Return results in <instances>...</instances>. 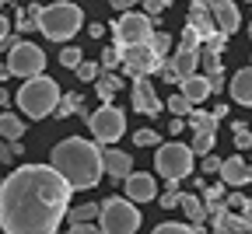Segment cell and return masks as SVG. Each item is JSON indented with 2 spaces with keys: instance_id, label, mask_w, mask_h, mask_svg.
<instances>
[{
  "instance_id": "6da1fadb",
  "label": "cell",
  "mask_w": 252,
  "mask_h": 234,
  "mask_svg": "<svg viewBox=\"0 0 252 234\" xmlns=\"http://www.w3.org/2000/svg\"><path fill=\"white\" fill-rule=\"evenodd\" d=\"M74 185L53 164H21L0 182V227L7 234H53L70 210Z\"/></svg>"
},
{
  "instance_id": "7a4b0ae2",
  "label": "cell",
  "mask_w": 252,
  "mask_h": 234,
  "mask_svg": "<svg viewBox=\"0 0 252 234\" xmlns=\"http://www.w3.org/2000/svg\"><path fill=\"white\" fill-rule=\"evenodd\" d=\"M49 164L74 185V192H81V189H94L102 182V175H105V150L94 147L84 137H67V140H60L53 147Z\"/></svg>"
},
{
  "instance_id": "3957f363",
  "label": "cell",
  "mask_w": 252,
  "mask_h": 234,
  "mask_svg": "<svg viewBox=\"0 0 252 234\" xmlns=\"http://www.w3.org/2000/svg\"><path fill=\"white\" fill-rule=\"evenodd\" d=\"M32 11H35V18H39V31L46 39H53V42L74 39L81 31V25H84V11L77 4H70V0H60V4H49V7L35 4Z\"/></svg>"
},
{
  "instance_id": "277c9868",
  "label": "cell",
  "mask_w": 252,
  "mask_h": 234,
  "mask_svg": "<svg viewBox=\"0 0 252 234\" xmlns=\"http://www.w3.org/2000/svg\"><path fill=\"white\" fill-rule=\"evenodd\" d=\"M14 98H18V109L28 119H46L60 105V84L46 74H35V77H25V84L18 88Z\"/></svg>"
},
{
  "instance_id": "5b68a950",
  "label": "cell",
  "mask_w": 252,
  "mask_h": 234,
  "mask_svg": "<svg viewBox=\"0 0 252 234\" xmlns=\"http://www.w3.org/2000/svg\"><path fill=\"white\" fill-rule=\"evenodd\" d=\"M193 157H196V150L186 147V144H179V140H172V144H158L154 168H158V175L168 182V189H179L182 178H189V172H193Z\"/></svg>"
},
{
  "instance_id": "8992f818",
  "label": "cell",
  "mask_w": 252,
  "mask_h": 234,
  "mask_svg": "<svg viewBox=\"0 0 252 234\" xmlns=\"http://www.w3.org/2000/svg\"><path fill=\"white\" fill-rule=\"evenodd\" d=\"M98 227L105 234H133L140 227V210L133 206V199L126 196H109L105 203H102V213H98Z\"/></svg>"
},
{
  "instance_id": "52a82bcc",
  "label": "cell",
  "mask_w": 252,
  "mask_h": 234,
  "mask_svg": "<svg viewBox=\"0 0 252 234\" xmlns=\"http://www.w3.org/2000/svg\"><path fill=\"white\" fill-rule=\"evenodd\" d=\"M158 18L144 14V11H126L112 21V35H116V46H133V42H147L154 35V28Z\"/></svg>"
},
{
  "instance_id": "ba28073f",
  "label": "cell",
  "mask_w": 252,
  "mask_h": 234,
  "mask_svg": "<svg viewBox=\"0 0 252 234\" xmlns=\"http://www.w3.org/2000/svg\"><path fill=\"white\" fill-rule=\"evenodd\" d=\"M88 126H91V133H94V140H98V144H116L126 133V116L112 102H102V109H94L88 116Z\"/></svg>"
},
{
  "instance_id": "9c48e42d",
  "label": "cell",
  "mask_w": 252,
  "mask_h": 234,
  "mask_svg": "<svg viewBox=\"0 0 252 234\" xmlns=\"http://www.w3.org/2000/svg\"><path fill=\"white\" fill-rule=\"evenodd\" d=\"M7 66H11L14 77H35V74H42V66H46V53H42L35 42L18 39V42L7 49Z\"/></svg>"
},
{
  "instance_id": "30bf717a",
  "label": "cell",
  "mask_w": 252,
  "mask_h": 234,
  "mask_svg": "<svg viewBox=\"0 0 252 234\" xmlns=\"http://www.w3.org/2000/svg\"><path fill=\"white\" fill-rule=\"evenodd\" d=\"M123 49V70L130 77H147V74H158V63L161 56L154 53L151 39L147 42H133V46H119Z\"/></svg>"
},
{
  "instance_id": "8fae6325",
  "label": "cell",
  "mask_w": 252,
  "mask_h": 234,
  "mask_svg": "<svg viewBox=\"0 0 252 234\" xmlns=\"http://www.w3.org/2000/svg\"><path fill=\"white\" fill-rule=\"evenodd\" d=\"M130 102H133V109L144 112V116H158V112L165 109L161 98H158V91L151 88L147 77H133V94H130Z\"/></svg>"
},
{
  "instance_id": "7c38bea8",
  "label": "cell",
  "mask_w": 252,
  "mask_h": 234,
  "mask_svg": "<svg viewBox=\"0 0 252 234\" xmlns=\"http://www.w3.org/2000/svg\"><path fill=\"white\" fill-rule=\"evenodd\" d=\"M126 196L133 199V203H151L158 199V182L151 172H130L126 175Z\"/></svg>"
},
{
  "instance_id": "4fadbf2b",
  "label": "cell",
  "mask_w": 252,
  "mask_h": 234,
  "mask_svg": "<svg viewBox=\"0 0 252 234\" xmlns=\"http://www.w3.org/2000/svg\"><path fill=\"white\" fill-rule=\"evenodd\" d=\"M186 25H193L203 39H210L214 31H220V28H217V18H214V11H210L207 0H193V4H189V11H186Z\"/></svg>"
},
{
  "instance_id": "5bb4252c",
  "label": "cell",
  "mask_w": 252,
  "mask_h": 234,
  "mask_svg": "<svg viewBox=\"0 0 252 234\" xmlns=\"http://www.w3.org/2000/svg\"><path fill=\"white\" fill-rule=\"evenodd\" d=\"M207 4H210V11L217 18V28L224 31V35H235L238 25H242V14L235 7V0H207Z\"/></svg>"
},
{
  "instance_id": "9a60e30c",
  "label": "cell",
  "mask_w": 252,
  "mask_h": 234,
  "mask_svg": "<svg viewBox=\"0 0 252 234\" xmlns=\"http://www.w3.org/2000/svg\"><path fill=\"white\" fill-rule=\"evenodd\" d=\"M252 164H245V157H224V164H220V178L228 182V189H242V185H249L252 182Z\"/></svg>"
},
{
  "instance_id": "2e32d148",
  "label": "cell",
  "mask_w": 252,
  "mask_h": 234,
  "mask_svg": "<svg viewBox=\"0 0 252 234\" xmlns=\"http://www.w3.org/2000/svg\"><path fill=\"white\" fill-rule=\"evenodd\" d=\"M210 227L214 231H235V234H242V231H252V220L242 213V210H220V213H214V220H210Z\"/></svg>"
},
{
  "instance_id": "e0dca14e",
  "label": "cell",
  "mask_w": 252,
  "mask_h": 234,
  "mask_svg": "<svg viewBox=\"0 0 252 234\" xmlns=\"http://www.w3.org/2000/svg\"><path fill=\"white\" fill-rule=\"evenodd\" d=\"M130 172H133V157L126 150H105V175L112 182H126Z\"/></svg>"
},
{
  "instance_id": "ac0fdd59",
  "label": "cell",
  "mask_w": 252,
  "mask_h": 234,
  "mask_svg": "<svg viewBox=\"0 0 252 234\" xmlns=\"http://www.w3.org/2000/svg\"><path fill=\"white\" fill-rule=\"evenodd\" d=\"M228 91H231V98H235L238 105H245V109L252 105V63L228 81Z\"/></svg>"
},
{
  "instance_id": "d6986e66",
  "label": "cell",
  "mask_w": 252,
  "mask_h": 234,
  "mask_svg": "<svg viewBox=\"0 0 252 234\" xmlns=\"http://www.w3.org/2000/svg\"><path fill=\"white\" fill-rule=\"evenodd\" d=\"M179 210L189 217V220H193V224H207V217H210V210H207V203H203V199L196 196V192H179Z\"/></svg>"
},
{
  "instance_id": "ffe728a7",
  "label": "cell",
  "mask_w": 252,
  "mask_h": 234,
  "mask_svg": "<svg viewBox=\"0 0 252 234\" xmlns=\"http://www.w3.org/2000/svg\"><path fill=\"white\" fill-rule=\"evenodd\" d=\"M179 88L189 94V102H193V105H200L203 98H210V94H214V88H210V77H207V74H193V77H186Z\"/></svg>"
},
{
  "instance_id": "44dd1931",
  "label": "cell",
  "mask_w": 252,
  "mask_h": 234,
  "mask_svg": "<svg viewBox=\"0 0 252 234\" xmlns=\"http://www.w3.org/2000/svg\"><path fill=\"white\" fill-rule=\"evenodd\" d=\"M172 63H175V70H179L182 81H186V77H193V74H196V66H200V49H186V46H179V49L172 53Z\"/></svg>"
},
{
  "instance_id": "7402d4cb",
  "label": "cell",
  "mask_w": 252,
  "mask_h": 234,
  "mask_svg": "<svg viewBox=\"0 0 252 234\" xmlns=\"http://www.w3.org/2000/svg\"><path fill=\"white\" fill-rule=\"evenodd\" d=\"M53 116H60V119H67V116H81V119L88 122V116H91V112H84V94L67 91V94H60V105H56V112H53Z\"/></svg>"
},
{
  "instance_id": "603a6c76",
  "label": "cell",
  "mask_w": 252,
  "mask_h": 234,
  "mask_svg": "<svg viewBox=\"0 0 252 234\" xmlns=\"http://www.w3.org/2000/svg\"><path fill=\"white\" fill-rule=\"evenodd\" d=\"M123 91V77H116L112 70H105L98 81H94V94L102 98V102H112V98Z\"/></svg>"
},
{
  "instance_id": "cb8c5ba5",
  "label": "cell",
  "mask_w": 252,
  "mask_h": 234,
  "mask_svg": "<svg viewBox=\"0 0 252 234\" xmlns=\"http://www.w3.org/2000/svg\"><path fill=\"white\" fill-rule=\"evenodd\" d=\"M0 137H4V140H21V137H25L21 116H14V112H4V116H0Z\"/></svg>"
},
{
  "instance_id": "d4e9b609",
  "label": "cell",
  "mask_w": 252,
  "mask_h": 234,
  "mask_svg": "<svg viewBox=\"0 0 252 234\" xmlns=\"http://www.w3.org/2000/svg\"><path fill=\"white\" fill-rule=\"evenodd\" d=\"M102 70H105V66H102V63H91V59H81V63L74 66L77 81H84V84H94V81L102 77Z\"/></svg>"
},
{
  "instance_id": "484cf974",
  "label": "cell",
  "mask_w": 252,
  "mask_h": 234,
  "mask_svg": "<svg viewBox=\"0 0 252 234\" xmlns=\"http://www.w3.org/2000/svg\"><path fill=\"white\" fill-rule=\"evenodd\" d=\"M214 144H217V133H214V129H196V133H193V150H196L200 157L210 154Z\"/></svg>"
},
{
  "instance_id": "4316f807",
  "label": "cell",
  "mask_w": 252,
  "mask_h": 234,
  "mask_svg": "<svg viewBox=\"0 0 252 234\" xmlns=\"http://www.w3.org/2000/svg\"><path fill=\"white\" fill-rule=\"evenodd\" d=\"M186 119H189L186 126H193V133H196V129H214V133H217V116H214V112H196V109H193Z\"/></svg>"
},
{
  "instance_id": "83f0119b",
  "label": "cell",
  "mask_w": 252,
  "mask_h": 234,
  "mask_svg": "<svg viewBox=\"0 0 252 234\" xmlns=\"http://www.w3.org/2000/svg\"><path fill=\"white\" fill-rule=\"evenodd\" d=\"M154 231H158V234H196V231H203V227L193 224V220H189V224H172V220H165V224H158Z\"/></svg>"
},
{
  "instance_id": "f1b7e54d",
  "label": "cell",
  "mask_w": 252,
  "mask_h": 234,
  "mask_svg": "<svg viewBox=\"0 0 252 234\" xmlns=\"http://www.w3.org/2000/svg\"><path fill=\"white\" fill-rule=\"evenodd\" d=\"M158 77H161L165 84H182V77H179V70H175L172 56H161V63H158Z\"/></svg>"
},
{
  "instance_id": "f546056e",
  "label": "cell",
  "mask_w": 252,
  "mask_h": 234,
  "mask_svg": "<svg viewBox=\"0 0 252 234\" xmlns=\"http://www.w3.org/2000/svg\"><path fill=\"white\" fill-rule=\"evenodd\" d=\"M102 206H94V203H81V206H70V224L74 220H98Z\"/></svg>"
},
{
  "instance_id": "4dcf8cb0",
  "label": "cell",
  "mask_w": 252,
  "mask_h": 234,
  "mask_svg": "<svg viewBox=\"0 0 252 234\" xmlns=\"http://www.w3.org/2000/svg\"><path fill=\"white\" fill-rule=\"evenodd\" d=\"M168 109H172L175 116H189V112H193V102H189V94L179 88V94H172V98H168Z\"/></svg>"
},
{
  "instance_id": "1f68e13d",
  "label": "cell",
  "mask_w": 252,
  "mask_h": 234,
  "mask_svg": "<svg viewBox=\"0 0 252 234\" xmlns=\"http://www.w3.org/2000/svg\"><path fill=\"white\" fill-rule=\"evenodd\" d=\"M14 28H18V31H35V28H39V18H35V11H32V7L18 11V18H14Z\"/></svg>"
},
{
  "instance_id": "d6a6232c",
  "label": "cell",
  "mask_w": 252,
  "mask_h": 234,
  "mask_svg": "<svg viewBox=\"0 0 252 234\" xmlns=\"http://www.w3.org/2000/svg\"><path fill=\"white\" fill-rule=\"evenodd\" d=\"M21 154H25L21 140H4V144H0V164H11V161L21 157Z\"/></svg>"
},
{
  "instance_id": "836d02e7",
  "label": "cell",
  "mask_w": 252,
  "mask_h": 234,
  "mask_svg": "<svg viewBox=\"0 0 252 234\" xmlns=\"http://www.w3.org/2000/svg\"><path fill=\"white\" fill-rule=\"evenodd\" d=\"M200 66H203V74H207V77L217 74V70H220V53H214V49H200Z\"/></svg>"
},
{
  "instance_id": "e575fe53",
  "label": "cell",
  "mask_w": 252,
  "mask_h": 234,
  "mask_svg": "<svg viewBox=\"0 0 252 234\" xmlns=\"http://www.w3.org/2000/svg\"><path fill=\"white\" fill-rule=\"evenodd\" d=\"M133 144H137V147H158V144H161V137H158V129L144 126V129L133 133Z\"/></svg>"
},
{
  "instance_id": "d590c367",
  "label": "cell",
  "mask_w": 252,
  "mask_h": 234,
  "mask_svg": "<svg viewBox=\"0 0 252 234\" xmlns=\"http://www.w3.org/2000/svg\"><path fill=\"white\" fill-rule=\"evenodd\" d=\"M105 70H116V66H123V49L119 46H109L105 53H102V59H98Z\"/></svg>"
},
{
  "instance_id": "8d00e7d4",
  "label": "cell",
  "mask_w": 252,
  "mask_h": 234,
  "mask_svg": "<svg viewBox=\"0 0 252 234\" xmlns=\"http://www.w3.org/2000/svg\"><path fill=\"white\" fill-rule=\"evenodd\" d=\"M151 46H154L158 56H168V49H172V35H168V31H154V35H151Z\"/></svg>"
},
{
  "instance_id": "74e56055",
  "label": "cell",
  "mask_w": 252,
  "mask_h": 234,
  "mask_svg": "<svg viewBox=\"0 0 252 234\" xmlns=\"http://www.w3.org/2000/svg\"><path fill=\"white\" fill-rule=\"evenodd\" d=\"M81 59H84V56H81L77 46H63V49H60V63H63V66H70V70H74Z\"/></svg>"
},
{
  "instance_id": "f35d334b",
  "label": "cell",
  "mask_w": 252,
  "mask_h": 234,
  "mask_svg": "<svg viewBox=\"0 0 252 234\" xmlns=\"http://www.w3.org/2000/svg\"><path fill=\"white\" fill-rule=\"evenodd\" d=\"M235 150H252V129L249 126L235 129Z\"/></svg>"
},
{
  "instance_id": "ab89813d",
  "label": "cell",
  "mask_w": 252,
  "mask_h": 234,
  "mask_svg": "<svg viewBox=\"0 0 252 234\" xmlns=\"http://www.w3.org/2000/svg\"><path fill=\"white\" fill-rule=\"evenodd\" d=\"M11 46H14V39H11V18L0 14V49H11Z\"/></svg>"
},
{
  "instance_id": "60d3db41",
  "label": "cell",
  "mask_w": 252,
  "mask_h": 234,
  "mask_svg": "<svg viewBox=\"0 0 252 234\" xmlns=\"http://www.w3.org/2000/svg\"><path fill=\"white\" fill-rule=\"evenodd\" d=\"M220 157H214V154H203V175H220Z\"/></svg>"
},
{
  "instance_id": "b9f144b4",
  "label": "cell",
  "mask_w": 252,
  "mask_h": 234,
  "mask_svg": "<svg viewBox=\"0 0 252 234\" xmlns=\"http://www.w3.org/2000/svg\"><path fill=\"white\" fill-rule=\"evenodd\" d=\"M172 4V0H144V11H151V18H161V11Z\"/></svg>"
},
{
  "instance_id": "7bdbcfd3",
  "label": "cell",
  "mask_w": 252,
  "mask_h": 234,
  "mask_svg": "<svg viewBox=\"0 0 252 234\" xmlns=\"http://www.w3.org/2000/svg\"><path fill=\"white\" fill-rule=\"evenodd\" d=\"M161 199V210H179V189H168L165 196H158Z\"/></svg>"
},
{
  "instance_id": "ee69618b",
  "label": "cell",
  "mask_w": 252,
  "mask_h": 234,
  "mask_svg": "<svg viewBox=\"0 0 252 234\" xmlns=\"http://www.w3.org/2000/svg\"><path fill=\"white\" fill-rule=\"evenodd\" d=\"M224 203H228V210H245V203H249V199L235 189V192H228V199H224Z\"/></svg>"
},
{
  "instance_id": "f6af8a7d",
  "label": "cell",
  "mask_w": 252,
  "mask_h": 234,
  "mask_svg": "<svg viewBox=\"0 0 252 234\" xmlns=\"http://www.w3.org/2000/svg\"><path fill=\"white\" fill-rule=\"evenodd\" d=\"M70 231H74V234H94L98 227H94V220H74Z\"/></svg>"
},
{
  "instance_id": "bcb514c9",
  "label": "cell",
  "mask_w": 252,
  "mask_h": 234,
  "mask_svg": "<svg viewBox=\"0 0 252 234\" xmlns=\"http://www.w3.org/2000/svg\"><path fill=\"white\" fill-rule=\"evenodd\" d=\"M210 88H214V94H220V91L228 88V81H224V74H220V70H217V74H210Z\"/></svg>"
},
{
  "instance_id": "7dc6e473",
  "label": "cell",
  "mask_w": 252,
  "mask_h": 234,
  "mask_svg": "<svg viewBox=\"0 0 252 234\" xmlns=\"http://www.w3.org/2000/svg\"><path fill=\"white\" fill-rule=\"evenodd\" d=\"M109 4H112V11H130L137 0H109Z\"/></svg>"
},
{
  "instance_id": "c3c4849f",
  "label": "cell",
  "mask_w": 252,
  "mask_h": 234,
  "mask_svg": "<svg viewBox=\"0 0 252 234\" xmlns=\"http://www.w3.org/2000/svg\"><path fill=\"white\" fill-rule=\"evenodd\" d=\"M7 105H11V91L0 84V109H7Z\"/></svg>"
},
{
  "instance_id": "681fc988",
  "label": "cell",
  "mask_w": 252,
  "mask_h": 234,
  "mask_svg": "<svg viewBox=\"0 0 252 234\" xmlns=\"http://www.w3.org/2000/svg\"><path fill=\"white\" fill-rule=\"evenodd\" d=\"M182 119H186V116H175V122H168V133H175V137H179V129H182V126H186V122H182Z\"/></svg>"
},
{
  "instance_id": "f907efd6",
  "label": "cell",
  "mask_w": 252,
  "mask_h": 234,
  "mask_svg": "<svg viewBox=\"0 0 252 234\" xmlns=\"http://www.w3.org/2000/svg\"><path fill=\"white\" fill-rule=\"evenodd\" d=\"M102 31H105V25H98V21H94V25L88 28V35H91V39H98V35H102Z\"/></svg>"
},
{
  "instance_id": "816d5d0a",
  "label": "cell",
  "mask_w": 252,
  "mask_h": 234,
  "mask_svg": "<svg viewBox=\"0 0 252 234\" xmlns=\"http://www.w3.org/2000/svg\"><path fill=\"white\" fill-rule=\"evenodd\" d=\"M7 77H14V74H11V66H0V84H4Z\"/></svg>"
},
{
  "instance_id": "f5cc1de1",
  "label": "cell",
  "mask_w": 252,
  "mask_h": 234,
  "mask_svg": "<svg viewBox=\"0 0 252 234\" xmlns=\"http://www.w3.org/2000/svg\"><path fill=\"white\" fill-rule=\"evenodd\" d=\"M242 213H245V217L252 220V199H249V203H245V210H242Z\"/></svg>"
},
{
  "instance_id": "db71d44e",
  "label": "cell",
  "mask_w": 252,
  "mask_h": 234,
  "mask_svg": "<svg viewBox=\"0 0 252 234\" xmlns=\"http://www.w3.org/2000/svg\"><path fill=\"white\" fill-rule=\"evenodd\" d=\"M249 39H252V21H249Z\"/></svg>"
},
{
  "instance_id": "11a10c76",
  "label": "cell",
  "mask_w": 252,
  "mask_h": 234,
  "mask_svg": "<svg viewBox=\"0 0 252 234\" xmlns=\"http://www.w3.org/2000/svg\"><path fill=\"white\" fill-rule=\"evenodd\" d=\"M4 4H7V0H0V7H4Z\"/></svg>"
},
{
  "instance_id": "9f6ffc18",
  "label": "cell",
  "mask_w": 252,
  "mask_h": 234,
  "mask_svg": "<svg viewBox=\"0 0 252 234\" xmlns=\"http://www.w3.org/2000/svg\"><path fill=\"white\" fill-rule=\"evenodd\" d=\"M189 4H193V0H189Z\"/></svg>"
},
{
  "instance_id": "6f0895ef",
  "label": "cell",
  "mask_w": 252,
  "mask_h": 234,
  "mask_svg": "<svg viewBox=\"0 0 252 234\" xmlns=\"http://www.w3.org/2000/svg\"><path fill=\"white\" fill-rule=\"evenodd\" d=\"M249 63H252V59H249Z\"/></svg>"
}]
</instances>
